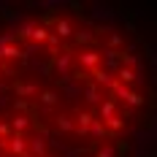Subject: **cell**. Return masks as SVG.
Instances as JSON below:
<instances>
[{"label": "cell", "mask_w": 157, "mask_h": 157, "mask_svg": "<svg viewBox=\"0 0 157 157\" xmlns=\"http://www.w3.org/2000/svg\"><path fill=\"white\" fill-rule=\"evenodd\" d=\"M152 125L155 65L125 14H0V157H141Z\"/></svg>", "instance_id": "1"}]
</instances>
